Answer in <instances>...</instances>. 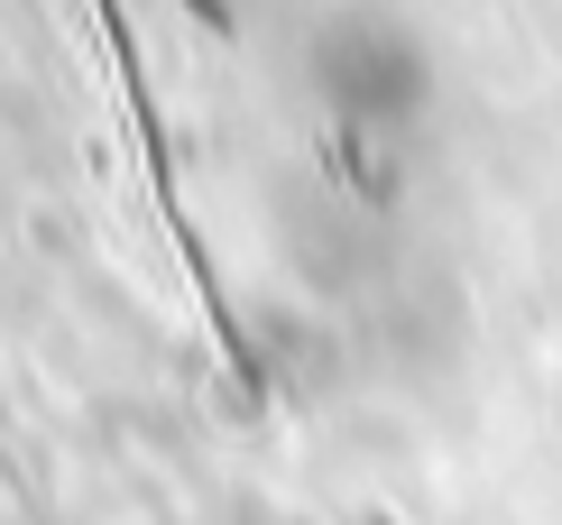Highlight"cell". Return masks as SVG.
Wrapping results in <instances>:
<instances>
[{
	"label": "cell",
	"mask_w": 562,
	"mask_h": 525,
	"mask_svg": "<svg viewBox=\"0 0 562 525\" xmlns=\"http://www.w3.org/2000/svg\"><path fill=\"white\" fill-rule=\"evenodd\" d=\"M314 83L323 102L341 111V130H406L425 111V46H415L396 19H333L314 56Z\"/></svg>",
	"instance_id": "cell-1"
}]
</instances>
